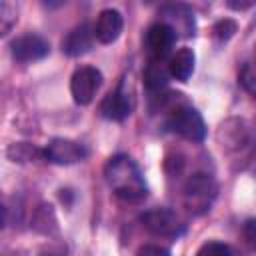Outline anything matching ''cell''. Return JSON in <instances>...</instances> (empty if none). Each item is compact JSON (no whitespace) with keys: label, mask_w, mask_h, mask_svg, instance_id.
I'll return each mask as SVG.
<instances>
[{"label":"cell","mask_w":256,"mask_h":256,"mask_svg":"<svg viewBox=\"0 0 256 256\" xmlns=\"http://www.w3.org/2000/svg\"><path fill=\"white\" fill-rule=\"evenodd\" d=\"M236 22L234 20H230V18H224V20H220L216 26H214V36L218 38V40H228L234 32H236Z\"/></svg>","instance_id":"18"},{"label":"cell","mask_w":256,"mask_h":256,"mask_svg":"<svg viewBox=\"0 0 256 256\" xmlns=\"http://www.w3.org/2000/svg\"><path fill=\"white\" fill-rule=\"evenodd\" d=\"M166 126L180 134L182 138L190 140V142H202L206 138V124H204V118L200 116V112L188 104H180L176 106L170 116H168V122Z\"/></svg>","instance_id":"2"},{"label":"cell","mask_w":256,"mask_h":256,"mask_svg":"<svg viewBox=\"0 0 256 256\" xmlns=\"http://www.w3.org/2000/svg\"><path fill=\"white\" fill-rule=\"evenodd\" d=\"M176 42L174 30L164 22H154L148 26L144 34V46L150 56V62H164V58L172 52V46Z\"/></svg>","instance_id":"5"},{"label":"cell","mask_w":256,"mask_h":256,"mask_svg":"<svg viewBox=\"0 0 256 256\" xmlns=\"http://www.w3.org/2000/svg\"><path fill=\"white\" fill-rule=\"evenodd\" d=\"M102 84V72L94 66H80L70 80V92L76 104L86 106L94 100L98 88Z\"/></svg>","instance_id":"4"},{"label":"cell","mask_w":256,"mask_h":256,"mask_svg":"<svg viewBox=\"0 0 256 256\" xmlns=\"http://www.w3.org/2000/svg\"><path fill=\"white\" fill-rule=\"evenodd\" d=\"M162 16H166V20H160L164 24H168L174 34H182V36H192L194 34V12L184 6V4H166L160 10Z\"/></svg>","instance_id":"11"},{"label":"cell","mask_w":256,"mask_h":256,"mask_svg":"<svg viewBox=\"0 0 256 256\" xmlns=\"http://www.w3.org/2000/svg\"><path fill=\"white\" fill-rule=\"evenodd\" d=\"M104 176L112 192L126 202H138L146 196V180L140 166L126 154L112 156L104 166Z\"/></svg>","instance_id":"1"},{"label":"cell","mask_w":256,"mask_h":256,"mask_svg":"<svg viewBox=\"0 0 256 256\" xmlns=\"http://www.w3.org/2000/svg\"><path fill=\"white\" fill-rule=\"evenodd\" d=\"M4 226V208L0 206V228Z\"/></svg>","instance_id":"22"},{"label":"cell","mask_w":256,"mask_h":256,"mask_svg":"<svg viewBox=\"0 0 256 256\" xmlns=\"http://www.w3.org/2000/svg\"><path fill=\"white\" fill-rule=\"evenodd\" d=\"M136 256H170V250H166L164 246H156V244H146L142 246Z\"/></svg>","instance_id":"20"},{"label":"cell","mask_w":256,"mask_h":256,"mask_svg":"<svg viewBox=\"0 0 256 256\" xmlns=\"http://www.w3.org/2000/svg\"><path fill=\"white\" fill-rule=\"evenodd\" d=\"M194 52L190 48H180L176 54H172V58L168 60L166 68H168V76L180 80V82H186L192 72H194Z\"/></svg>","instance_id":"13"},{"label":"cell","mask_w":256,"mask_h":256,"mask_svg":"<svg viewBox=\"0 0 256 256\" xmlns=\"http://www.w3.org/2000/svg\"><path fill=\"white\" fill-rule=\"evenodd\" d=\"M38 154V150L30 144H12L8 148V156L14 160V162H26V160H32L34 156Z\"/></svg>","instance_id":"16"},{"label":"cell","mask_w":256,"mask_h":256,"mask_svg":"<svg viewBox=\"0 0 256 256\" xmlns=\"http://www.w3.org/2000/svg\"><path fill=\"white\" fill-rule=\"evenodd\" d=\"M134 108V98L132 94L126 90L124 84H118L116 90H112L100 104V114L106 120H114V122H122L124 118L130 116Z\"/></svg>","instance_id":"8"},{"label":"cell","mask_w":256,"mask_h":256,"mask_svg":"<svg viewBox=\"0 0 256 256\" xmlns=\"http://www.w3.org/2000/svg\"><path fill=\"white\" fill-rule=\"evenodd\" d=\"M168 82V68L162 62H150L144 72V84L148 90H160Z\"/></svg>","instance_id":"14"},{"label":"cell","mask_w":256,"mask_h":256,"mask_svg":"<svg viewBox=\"0 0 256 256\" xmlns=\"http://www.w3.org/2000/svg\"><path fill=\"white\" fill-rule=\"evenodd\" d=\"M252 228H254V220H248L246 222V238H248L250 244H254V232H252Z\"/></svg>","instance_id":"21"},{"label":"cell","mask_w":256,"mask_h":256,"mask_svg":"<svg viewBox=\"0 0 256 256\" xmlns=\"http://www.w3.org/2000/svg\"><path fill=\"white\" fill-rule=\"evenodd\" d=\"M240 84L244 86L246 92L254 94V88H256V80H254V72H252V64L250 62H244L242 70H240V76H238Z\"/></svg>","instance_id":"19"},{"label":"cell","mask_w":256,"mask_h":256,"mask_svg":"<svg viewBox=\"0 0 256 256\" xmlns=\"http://www.w3.org/2000/svg\"><path fill=\"white\" fill-rule=\"evenodd\" d=\"M18 20V6L8 0H0V36H6Z\"/></svg>","instance_id":"15"},{"label":"cell","mask_w":256,"mask_h":256,"mask_svg":"<svg viewBox=\"0 0 256 256\" xmlns=\"http://www.w3.org/2000/svg\"><path fill=\"white\" fill-rule=\"evenodd\" d=\"M230 246H226L224 242H206L200 246V250L196 252V256H230Z\"/></svg>","instance_id":"17"},{"label":"cell","mask_w":256,"mask_h":256,"mask_svg":"<svg viewBox=\"0 0 256 256\" xmlns=\"http://www.w3.org/2000/svg\"><path fill=\"white\" fill-rule=\"evenodd\" d=\"M124 28V18L116 8H106L98 14V20L92 28L94 38L102 44H112Z\"/></svg>","instance_id":"10"},{"label":"cell","mask_w":256,"mask_h":256,"mask_svg":"<svg viewBox=\"0 0 256 256\" xmlns=\"http://www.w3.org/2000/svg\"><path fill=\"white\" fill-rule=\"evenodd\" d=\"M50 52L48 40L38 34H24L12 42V58L18 62H34L46 58Z\"/></svg>","instance_id":"9"},{"label":"cell","mask_w":256,"mask_h":256,"mask_svg":"<svg viewBox=\"0 0 256 256\" xmlns=\"http://www.w3.org/2000/svg\"><path fill=\"white\" fill-rule=\"evenodd\" d=\"M42 156L58 166H68V164H76L82 162L88 156V148L76 140H68V138H54L46 144Z\"/></svg>","instance_id":"6"},{"label":"cell","mask_w":256,"mask_h":256,"mask_svg":"<svg viewBox=\"0 0 256 256\" xmlns=\"http://www.w3.org/2000/svg\"><path fill=\"white\" fill-rule=\"evenodd\" d=\"M142 224L152 232V234H158V236H168V238H176L184 232V226L182 222L178 220V216L168 210V208H154V210H148L140 216Z\"/></svg>","instance_id":"7"},{"label":"cell","mask_w":256,"mask_h":256,"mask_svg":"<svg viewBox=\"0 0 256 256\" xmlns=\"http://www.w3.org/2000/svg\"><path fill=\"white\" fill-rule=\"evenodd\" d=\"M92 44H94V32L84 22V24L72 28L62 38V52L68 56H82V54L92 50Z\"/></svg>","instance_id":"12"},{"label":"cell","mask_w":256,"mask_h":256,"mask_svg":"<svg viewBox=\"0 0 256 256\" xmlns=\"http://www.w3.org/2000/svg\"><path fill=\"white\" fill-rule=\"evenodd\" d=\"M216 190H218V186L212 176H208L204 172H196L184 184V202L190 210L204 212L210 208V204L216 196Z\"/></svg>","instance_id":"3"}]
</instances>
